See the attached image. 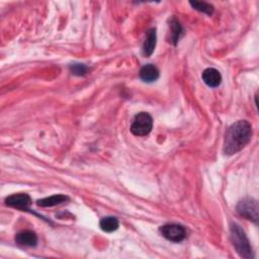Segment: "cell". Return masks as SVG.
Listing matches in <instances>:
<instances>
[{"label": "cell", "mask_w": 259, "mask_h": 259, "mask_svg": "<svg viewBox=\"0 0 259 259\" xmlns=\"http://www.w3.org/2000/svg\"><path fill=\"white\" fill-rule=\"evenodd\" d=\"M230 234H231V241L233 243V246L235 247L238 254L242 258L253 259L254 258L253 250L243 229L237 224H231Z\"/></svg>", "instance_id": "2"}, {"label": "cell", "mask_w": 259, "mask_h": 259, "mask_svg": "<svg viewBox=\"0 0 259 259\" xmlns=\"http://www.w3.org/2000/svg\"><path fill=\"white\" fill-rule=\"evenodd\" d=\"M156 43H157L156 30L151 29L147 32V37L143 46V55L145 57H150L154 53V50L156 48Z\"/></svg>", "instance_id": "10"}, {"label": "cell", "mask_w": 259, "mask_h": 259, "mask_svg": "<svg viewBox=\"0 0 259 259\" xmlns=\"http://www.w3.org/2000/svg\"><path fill=\"white\" fill-rule=\"evenodd\" d=\"M190 4L197 11L206 13L209 15H212L214 13V6L210 3L206 2H198V1H191Z\"/></svg>", "instance_id": "14"}, {"label": "cell", "mask_w": 259, "mask_h": 259, "mask_svg": "<svg viewBox=\"0 0 259 259\" xmlns=\"http://www.w3.org/2000/svg\"><path fill=\"white\" fill-rule=\"evenodd\" d=\"M236 210H237V213L241 217L257 224V222H258L257 200H255L252 197H245L238 202V204L236 206Z\"/></svg>", "instance_id": "4"}, {"label": "cell", "mask_w": 259, "mask_h": 259, "mask_svg": "<svg viewBox=\"0 0 259 259\" xmlns=\"http://www.w3.org/2000/svg\"><path fill=\"white\" fill-rule=\"evenodd\" d=\"M159 75L160 73L157 67L152 64H147L143 66L140 70V78L147 83L156 81L159 78Z\"/></svg>", "instance_id": "9"}, {"label": "cell", "mask_w": 259, "mask_h": 259, "mask_svg": "<svg viewBox=\"0 0 259 259\" xmlns=\"http://www.w3.org/2000/svg\"><path fill=\"white\" fill-rule=\"evenodd\" d=\"M202 80L209 87L216 88L222 83V75L215 68H208L202 72Z\"/></svg>", "instance_id": "8"}, {"label": "cell", "mask_w": 259, "mask_h": 259, "mask_svg": "<svg viewBox=\"0 0 259 259\" xmlns=\"http://www.w3.org/2000/svg\"><path fill=\"white\" fill-rule=\"evenodd\" d=\"M160 233L165 239L175 243L184 241L187 237L186 228L179 224H166L160 228Z\"/></svg>", "instance_id": "5"}, {"label": "cell", "mask_w": 259, "mask_h": 259, "mask_svg": "<svg viewBox=\"0 0 259 259\" xmlns=\"http://www.w3.org/2000/svg\"><path fill=\"white\" fill-rule=\"evenodd\" d=\"M169 29H170V33H171L170 42L175 46L179 42L180 38L183 37L185 34L184 28L175 17H172L169 20Z\"/></svg>", "instance_id": "11"}, {"label": "cell", "mask_w": 259, "mask_h": 259, "mask_svg": "<svg viewBox=\"0 0 259 259\" xmlns=\"http://www.w3.org/2000/svg\"><path fill=\"white\" fill-rule=\"evenodd\" d=\"M69 68H70L71 73L76 76H84L88 71V67L86 65L80 64V63L71 64Z\"/></svg>", "instance_id": "15"}, {"label": "cell", "mask_w": 259, "mask_h": 259, "mask_svg": "<svg viewBox=\"0 0 259 259\" xmlns=\"http://www.w3.org/2000/svg\"><path fill=\"white\" fill-rule=\"evenodd\" d=\"M99 226L102 231H105L107 233H112L119 229L120 223L119 220L115 217H105L100 220Z\"/></svg>", "instance_id": "13"}, {"label": "cell", "mask_w": 259, "mask_h": 259, "mask_svg": "<svg viewBox=\"0 0 259 259\" xmlns=\"http://www.w3.org/2000/svg\"><path fill=\"white\" fill-rule=\"evenodd\" d=\"M153 128V119L148 113L138 114L132 123L131 132L138 137L147 136Z\"/></svg>", "instance_id": "3"}, {"label": "cell", "mask_w": 259, "mask_h": 259, "mask_svg": "<svg viewBox=\"0 0 259 259\" xmlns=\"http://www.w3.org/2000/svg\"><path fill=\"white\" fill-rule=\"evenodd\" d=\"M15 243L21 247H35L38 244V236L33 231L24 230L15 235Z\"/></svg>", "instance_id": "7"}, {"label": "cell", "mask_w": 259, "mask_h": 259, "mask_svg": "<svg viewBox=\"0 0 259 259\" xmlns=\"http://www.w3.org/2000/svg\"><path fill=\"white\" fill-rule=\"evenodd\" d=\"M5 204L10 208L28 211L32 204V198L27 194H15L5 198Z\"/></svg>", "instance_id": "6"}, {"label": "cell", "mask_w": 259, "mask_h": 259, "mask_svg": "<svg viewBox=\"0 0 259 259\" xmlns=\"http://www.w3.org/2000/svg\"><path fill=\"white\" fill-rule=\"evenodd\" d=\"M252 127L247 121H238L233 124L225 135L224 153L228 156L240 152L251 140Z\"/></svg>", "instance_id": "1"}, {"label": "cell", "mask_w": 259, "mask_h": 259, "mask_svg": "<svg viewBox=\"0 0 259 259\" xmlns=\"http://www.w3.org/2000/svg\"><path fill=\"white\" fill-rule=\"evenodd\" d=\"M69 200V197L64 194H55L49 197H45L42 199H39L37 201V204L42 208H51V206H55L58 204H61L65 201Z\"/></svg>", "instance_id": "12"}]
</instances>
